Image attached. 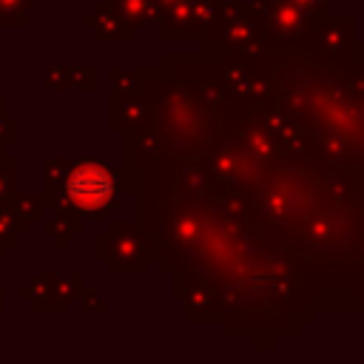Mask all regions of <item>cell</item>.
<instances>
[]
</instances>
